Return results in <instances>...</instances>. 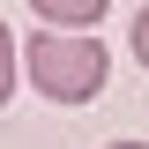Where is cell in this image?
Returning a JSON list of instances; mask_svg holds the SVG:
<instances>
[{
	"instance_id": "cell-1",
	"label": "cell",
	"mask_w": 149,
	"mask_h": 149,
	"mask_svg": "<svg viewBox=\"0 0 149 149\" xmlns=\"http://www.w3.org/2000/svg\"><path fill=\"white\" fill-rule=\"evenodd\" d=\"M22 67H30L37 97H52V104H90L97 90H104V74H112V52H104V37L90 30H45L22 45Z\"/></svg>"
},
{
	"instance_id": "cell-2",
	"label": "cell",
	"mask_w": 149,
	"mask_h": 149,
	"mask_svg": "<svg viewBox=\"0 0 149 149\" xmlns=\"http://www.w3.org/2000/svg\"><path fill=\"white\" fill-rule=\"evenodd\" d=\"M30 8H37V22H52V30H97L112 0H30Z\"/></svg>"
},
{
	"instance_id": "cell-3",
	"label": "cell",
	"mask_w": 149,
	"mask_h": 149,
	"mask_svg": "<svg viewBox=\"0 0 149 149\" xmlns=\"http://www.w3.org/2000/svg\"><path fill=\"white\" fill-rule=\"evenodd\" d=\"M15 67H22V52H15V37H8V22H0V112L15 97Z\"/></svg>"
},
{
	"instance_id": "cell-4",
	"label": "cell",
	"mask_w": 149,
	"mask_h": 149,
	"mask_svg": "<svg viewBox=\"0 0 149 149\" xmlns=\"http://www.w3.org/2000/svg\"><path fill=\"white\" fill-rule=\"evenodd\" d=\"M127 52H134V67H149V8L134 15V37H127Z\"/></svg>"
},
{
	"instance_id": "cell-5",
	"label": "cell",
	"mask_w": 149,
	"mask_h": 149,
	"mask_svg": "<svg viewBox=\"0 0 149 149\" xmlns=\"http://www.w3.org/2000/svg\"><path fill=\"white\" fill-rule=\"evenodd\" d=\"M104 149H149V142H104Z\"/></svg>"
}]
</instances>
